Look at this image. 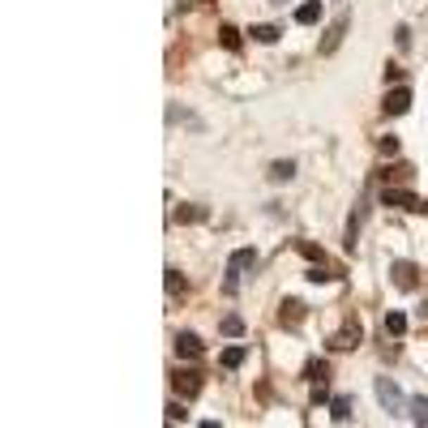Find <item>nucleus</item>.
Segmentation results:
<instances>
[{"label":"nucleus","mask_w":428,"mask_h":428,"mask_svg":"<svg viewBox=\"0 0 428 428\" xmlns=\"http://www.w3.org/2000/svg\"><path fill=\"white\" fill-rule=\"evenodd\" d=\"M176 219H180V223H197V219H206V210H201V206H193V210H180Z\"/></svg>","instance_id":"393cba45"},{"label":"nucleus","mask_w":428,"mask_h":428,"mask_svg":"<svg viewBox=\"0 0 428 428\" xmlns=\"http://www.w3.org/2000/svg\"><path fill=\"white\" fill-rule=\"evenodd\" d=\"M304 377H308L313 386L326 382V377H330V364H326V360H308V364H304Z\"/></svg>","instance_id":"ddd939ff"},{"label":"nucleus","mask_w":428,"mask_h":428,"mask_svg":"<svg viewBox=\"0 0 428 428\" xmlns=\"http://www.w3.org/2000/svg\"><path fill=\"white\" fill-rule=\"evenodd\" d=\"M382 201H386V206H398V210H424V214H428V201H420V197L407 193V189H386Z\"/></svg>","instance_id":"39448f33"},{"label":"nucleus","mask_w":428,"mask_h":428,"mask_svg":"<svg viewBox=\"0 0 428 428\" xmlns=\"http://www.w3.org/2000/svg\"><path fill=\"white\" fill-rule=\"evenodd\" d=\"M168 420H172V424H184V420H189V411H184L180 403H168Z\"/></svg>","instance_id":"a878e982"},{"label":"nucleus","mask_w":428,"mask_h":428,"mask_svg":"<svg viewBox=\"0 0 428 428\" xmlns=\"http://www.w3.org/2000/svg\"><path fill=\"white\" fill-rule=\"evenodd\" d=\"M390 279L398 291H415L420 287V270H415V261H394L390 265Z\"/></svg>","instance_id":"20e7f679"},{"label":"nucleus","mask_w":428,"mask_h":428,"mask_svg":"<svg viewBox=\"0 0 428 428\" xmlns=\"http://www.w3.org/2000/svg\"><path fill=\"white\" fill-rule=\"evenodd\" d=\"M168 116H172V125H189V129H201V120H197V116H189V112H180V107H168Z\"/></svg>","instance_id":"412c9836"},{"label":"nucleus","mask_w":428,"mask_h":428,"mask_svg":"<svg viewBox=\"0 0 428 428\" xmlns=\"http://www.w3.org/2000/svg\"><path fill=\"white\" fill-rule=\"evenodd\" d=\"M291 176H296V163H291V158H279V163L270 168V180H275V184H287Z\"/></svg>","instance_id":"4468645a"},{"label":"nucleus","mask_w":428,"mask_h":428,"mask_svg":"<svg viewBox=\"0 0 428 428\" xmlns=\"http://www.w3.org/2000/svg\"><path fill=\"white\" fill-rule=\"evenodd\" d=\"M334 279V270H330V261H317L313 270H308V283H330Z\"/></svg>","instance_id":"a211bd4d"},{"label":"nucleus","mask_w":428,"mask_h":428,"mask_svg":"<svg viewBox=\"0 0 428 428\" xmlns=\"http://www.w3.org/2000/svg\"><path fill=\"white\" fill-rule=\"evenodd\" d=\"M176 351H180L184 360H201V339L184 330V334H176Z\"/></svg>","instance_id":"9d476101"},{"label":"nucleus","mask_w":428,"mask_h":428,"mask_svg":"<svg viewBox=\"0 0 428 428\" xmlns=\"http://www.w3.org/2000/svg\"><path fill=\"white\" fill-rule=\"evenodd\" d=\"M172 390H176L180 398H197V394H201V372H197V368L172 372Z\"/></svg>","instance_id":"7ed1b4c3"},{"label":"nucleus","mask_w":428,"mask_h":428,"mask_svg":"<svg viewBox=\"0 0 428 428\" xmlns=\"http://www.w3.org/2000/svg\"><path fill=\"white\" fill-rule=\"evenodd\" d=\"M407 407H411V420H415L420 428H428V398H411Z\"/></svg>","instance_id":"f3484780"},{"label":"nucleus","mask_w":428,"mask_h":428,"mask_svg":"<svg viewBox=\"0 0 428 428\" xmlns=\"http://www.w3.org/2000/svg\"><path fill=\"white\" fill-rule=\"evenodd\" d=\"M279 321H283V326H300V321H304V304H300V300H283Z\"/></svg>","instance_id":"f8f14e48"},{"label":"nucleus","mask_w":428,"mask_h":428,"mask_svg":"<svg viewBox=\"0 0 428 428\" xmlns=\"http://www.w3.org/2000/svg\"><path fill=\"white\" fill-rule=\"evenodd\" d=\"M168 291H172V296H184V279H180V270H168Z\"/></svg>","instance_id":"b1692460"},{"label":"nucleus","mask_w":428,"mask_h":428,"mask_svg":"<svg viewBox=\"0 0 428 428\" xmlns=\"http://www.w3.org/2000/svg\"><path fill=\"white\" fill-rule=\"evenodd\" d=\"M257 261H261L257 248H236V253L227 257V279H223V291H227V296L240 287V279H244L248 270H257Z\"/></svg>","instance_id":"f257e3e1"},{"label":"nucleus","mask_w":428,"mask_h":428,"mask_svg":"<svg viewBox=\"0 0 428 428\" xmlns=\"http://www.w3.org/2000/svg\"><path fill=\"white\" fill-rule=\"evenodd\" d=\"M223 334H227V339H240V334H244V321H240L236 313H227V317H223Z\"/></svg>","instance_id":"aec40b11"},{"label":"nucleus","mask_w":428,"mask_h":428,"mask_svg":"<svg viewBox=\"0 0 428 428\" xmlns=\"http://www.w3.org/2000/svg\"><path fill=\"white\" fill-rule=\"evenodd\" d=\"M248 34H253L257 43H275V39H279V26H253Z\"/></svg>","instance_id":"5701e85b"},{"label":"nucleus","mask_w":428,"mask_h":428,"mask_svg":"<svg viewBox=\"0 0 428 428\" xmlns=\"http://www.w3.org/2000/svg\"><path fill=\"white\" fill-rule=\"evenodd\" d=\"M386 334L390 339H403L407 334V317L403 313H386Z\"/></svg>","instance_id":"2eb2a0df"},{"label":"nucleus","mask_w":428,"mask_h":428,"mask_svg":"<svg viewBox=\"0 0 428 428\" xmlns=\"http://www.w3.org/2000/svg\"><path fill=\"white\" fill-rule=\"evenodd\" d=\"M364 210H368V201H355V210H351V219H347V236H343V244H347V253L360 244L355 236H360V223H364Z\"/></svg>","instance_id":"1a4fd4ad"},{"label":"nucleus","mask_w":428,"mask_h":428,"mask_svg":"<svg viewBox=\"0 0 428 428\" xmlns=\"http://www.w3.org/2000/svg\"><path fill=\"white\" fill-rule=\"evenodd\" d=\"M382 107H386V116H403V112H407V107H411V90H407V86H398V90H390Z\"/></svg>","instance_id":"6e6552de"},{"label":"nucleus","mask_w":428,"mask_h":428,"mask_svg":"<svg viewBox=\"0 0 428 428\" xmlns=\"http://www.w3.org/2000/svg\"><path fill=\"white\" fill-rule=\"evenodd\" d=\"M360 339H364V326H360V317H347V326L334 334V347H339V351H351Z\"/></svg>","instance_id":"423d86ee"},{"label":"nucleus","mask_w":428,"mask_h":428,"mask_svg":"<svg viewBox=\"0 0 428 428\" xmlns=\"http://www.w3.org/2000/svg\"><path fill=\"white\" fill-rule=\"evenodd\" d=\"M377 150H382V154H398V137H382Z\"/></svg>","instance_id":"bb28decb"},{"label":"nucleus","mask_w":428,"mask_h":428,"mask_svg":"<svg viewBox=\"0 0 428 428\" xmlns=\"http://www.w3.org/2000/svg\"><path fill=\"white\" fill-rule=\"evenodd\" d=\"M347 26H351V18H347V13H339V18H334V26L326 30V39H321V51H326V56H330V51H334V47L343 43V34H347Z\"/></svg>","instance_id":"0eeeda50"},{"label":"nucleus","mask_w":428,"mask_h":428,"mask_svg":"<svg viewBox=\"0 0 428 428\" xmlns=\"http://www.w3.org/2000/svg\"><path fill=\"white\" fill-rule=\"evenodd\" d=\"M330 420H339V424H347V420H351V398H343V394H339V398L330 403Z\"/></svg>","instance_id":"dca6fc26"},{"label":"nucleus","mask_w":428,"mask_h":428,"mask_svg":"<svg viewBox=\"0 0 428 428\" xmlns=\"http://www.w3.org/2000/svg\"><path fill=\"white\" fill-rule=\"evenodd\" d=\"M244 355H248L244 347H227V351H223V368H240V364H244Z\"/></svg>","instance_id":"4be33fe9"},{"label":"nucleus","mask_w":428,"mask_h":428,"mask_svg":"<svg viewBox=\"0 0 428 428\" xmlns=\"http://www.w3.org/2000/svg\"><path fill=\"white\" fill-rule=\"evenodd\" d=\"M296 22H300V26H313V22H321V0H304V5L296 9Z\"/></svg>","instance_id":"9b49d317"},{"label":"nucleus","mask_w":428,"mask_h":428,"mask_svg":"<svg viewBox=\"0 0 428 428\" xmlns=\"http://www.w3.org/2000/svg\"><path fill=\"white\" fill-rule=\"evenodd\" d=\"M219 43H223L227 51H240V30H236V26H223V30H219Z\"/></svg>","instance_id":"6ab92c4d"},{"label":"nucleus","mask_w":428,"mask_h":428,"mask_svg":"<svg viewBox=\"0 0 428 428\" xmlns=\"http://www.w3.org/2000/svg\"><path fill=\"white\" fill-rule=\"evenodd\" d=\"M372 390H377V403H382V411H390V415H403L407 398H403V390L394 386V377H377V382H372Z\"/></svg>","instance_id":"f03ea898"},{"label":"nucleus","mask_w":428,"mask_h":428,"mask_svg":"<svg viewBox=\"0 0 428 428\" xmlns=\"http://www.w3.org/2000/svg\"><path fill=\"white\" fill-rule=\"evenodd\" d=\"M270 5H287V0H270Z\"/></svg>","instance_id":"cd10ccee"}]
</instances>
